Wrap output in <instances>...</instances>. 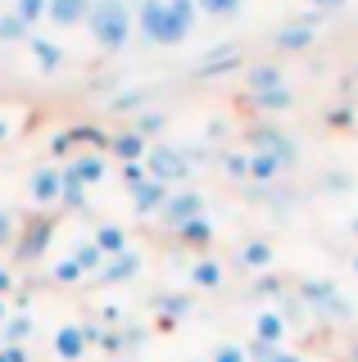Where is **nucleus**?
Here are the masks:
<instances>
[{
	"instance_id": "nucleus-10",
	"label": "nucleus",
	"mask_w": 358,
	"mask_h": 362,
	"mask_svg": "<svg viewBox=\"0 0 358 362\" xmlns=\"http://www.w3.org/2000/svg\"><path fill=\"white\" fill-rule=\"evenodd\" d=\"M59 190H64V168H37L28 177V195L37 204H59Z\"/></svg>"
},
{
	"instance_id": "nucleus-35",
	"label": "nucleus",
	"mask_w": 358,
	"mask_h": 362,
	"mask_svg": "<svg viewBox=\"0 0 358 362\" xmlns=\"http://www.w3.org/2000/svg\"><path fill=\"white\" fill-rule=\"evenodd\" d=\"M59 204L64 209H86V186H77L73 177H64V190H59Z\"/></svg>"
},
{
	"instance_id": "nucleus-41",
	"label": "nucleus",
	"mask_w": 358,
	"mask_h": 362,
	"mask_svg": "<svg viewBox=\"0 0 358 362\" xmlns=\"http://www.w3.org/2000/svg\"><path fill=\"white\" fill-rule=\"evenodd\" d=\"M145 177H150V173H145V163H122V186H127V190L141 186Z\"/></svg>"
},
{
	"instance_id": "nucleus-38",
	"label": "nucleus",
	"mask_w": 358,
	"mask_h": 362,
	"mask_svg": "<svg viewBox=\"0 0 358 362\" xmlns=\"http://www.w3.org/2000/svg\"><path fill=\"white\" fill-rule=\"evenodd\" d=\"M222 168H227V177H250V154H222Z\"/></svg>"
},
{
	"instance_id": "nucleus-53",
	"label": "nucleus",
	"mask_w": 358,
	"mask_h": 362,
	"mask_svg": "<svg viewBox=\"0 0 358 362\" xmlns=\"http://www.w3.org/2000/svg\"><path fill=\"white\" fill-rule=\"evenodd\" d=\"M354 272H358V258H354Z\"/></svg>"
},
{
	"instance_id": "nucleus-16",
	"label": "nucleus",
	"mask_w": 358,
	"mask_h": 362,
	"mask_svg": "<svg viewBox=\"0 0 358 362\" xmlns=\"http://www.w3.org/2000/svg\"><path fill=\"white\" fill-rule=\"evenodd\" d=\"M141 272V254H132V249H122V254H114V258H105V267L96 272L105 286H118V281H132Z\"/></svg>"
},
{
	"instance_id": "nucleus-47",
	"label": "nucleus",
	"mask_w": 358,
	"mask_h": 362,
	"mask_svg": "<svg viewBox=\"0 0 358 362\" xmlns=\"http://www.w3.org/2000/svg\"><path fill=\"white\" fill-rule=\"evenodd\" d=\"M308 5L322 14V9H345V0H308Z\"/></svg>"
},
{
	"instance_id": "nucleus-39",
	"label": "nucleus",
	"mask_w": 358,
	"mask_h": 362,
	"mask_svg": "<svg viewBox=\"0 0 358 362\" xmlns=\"http://www.w3.org/2000/svg\"><path fill=\"white\" fill-rule=\"evenodd\" d=\"M209 362H250V358H245V344H218Z\"/></svg>"
},
{
	"instance_id": "nucleus-3",
	"label": "nucleus",
	"mask_w": 358,
	"mask_h": 362,
	"mask_svg": "<svg viewBox=\"0 0 358 362\" xmlns=\"http://www.w3.org/2000/svg\"><path fill=\"white\" fill-rule=\"evenodd\" d=\"M145 173L173 190V181L191 177V154L177 150V145H150V150H145Z\"/></svg>"
},
{
	"instance_id": "nucleus-50",
	"label": "nucleus",
	"mask_w": 358,
	"mask_h": 362,
	"mask_svg": "<svg viewBox=\"0 0 358 362\" xmlns=\"http://www.w3.org/2000/svg\"><path fill=\"white\" fill-rule=\"evenodd\" d=\"M350 231H354V240H358V218H354V222H350Z\"/></svg>"
},
{
	"instance_id": "nucleus-20",
	"label": "nucleus",
	"mask_w": 358,
	"mask_h": 362,
	"mask_svg": "<svg viewBox=\"0 0 358 362\" xmlns=\"http://www.w3.org/2000/svg\"><path fill=\"white\" fill-rule=\"evenodd\" d=\"M91 240H96V249H100L105 258H114V254H122V249H127V231H122V226H114V222H100Z\"/></svg>"
},
{
	"instance_id": "nucleus-33",
	"label": "nucleus",
	"mask_w": 358,
	"mask_h": 362,
	"mask_svg": "<svg viewBox=\"0 0 358 362\" xmlns=\"http://www.w3.org/2000/svg\"><path fill=\"white\" fill-rule=\"evenodd\" d=\"M50 276H54V281H59V286H77V281H82V276H86V272H82V267H77V263H73V258H59V263H54V267H50Z\"/></svg>"
},
{
	"instance_id": "nucleus-37",
	"label": "nucleus",
	"mask_w": 358,
	"mask_h": 362,
	"mask_svg": "<svg viewBox=\"0 0 358 362\" xmlns=\"http://www.w3.org/2000/svg\"><path fill=\"white\" fill-rule=\"evenodd\" d=\"M109 109H114V113H141L145 109V90H122Z\"/></svg>"
},
{
	"instance_id": "nucleus-51",
	"label": "nucleus",
	"mask_w": 358,
	"mask_h": 362,
	"mask_svg": "<svg viewBox=\"0 0 358 362\" xmlns=\"http://www.w3.org/2000/svg\"><path fill=\"white\" fill-rule=\"evenodd\" d=\"M354 362H358V339H354Z\"/></svg>"
},
{
	"instance_id": "nucleus-13",
	"label": "nucleus",
	"mask_w": 358,
	"mask_h": 362,
	"mask_svg": "<svg viewBox=\"0 0 358 362\" xmlns=\"http://www.w3.org/2000/svg\"><path fill=\"white\" fill-rule=\"evenodd\" d=\"M109 154L118 158V163H145V150H150V141L145 136H137V132H118V136H109V145H105Z\"/></svg>"
},
{
	"instance_id": "nucleus-30",
	"label": "nucleus",
	"mask_w": 358,
	"mask_h": 362,
	"mask_svg": "<svg viewBox=\"0 0 358 362\" xmlns=\"http://www.w3.org/2000/svg\"><path fill=\"white\" fill-rule=\"evenodd\" d=\"M154 303L163 308V326H173L182 313H191V299H186V294H163V299H154Z\"/></svg>"
},
{
	"instance_id": "nucleus-8",
	"label": "nucleus",
	"mask_w": 358,
	"mask_h": 362,
	"mask_svg": "<svg viewBox=\"0 0 358 362\" xmlns=\"http://www.w3.org/2000/svg\"><path fill=\"white\" fill-rule=\"evenodd\" d=\"M250 141H254V150L277 154V158H282V168H295L299 150H295V141H290L286 132H277V127H254V132H250Z\"/></svg>"
},
{
	"instance_id": "nucleus-5",
	"label": "nucleus",
	"mask_w": 358,
	"mask_h": 362,
	"mask_svg": "<svg viewBox=\"0 0 358 362\" xmlns=\"http://www.w3.org/2000/svg\"><path fill=\"white\" fill-rule=\"evenodd\" d=\"M159 218H163L168 231H177V226L191 222V218H204V195H200V190H168Z\"/></svg>"
},
{
	"instance_id": "nucleus-25",
	"label": "nucleus",
	"mask_w": 358,
	"mask_h": 362,
	"mask_svg": "<svg viewBox=\"0 0 358 362\" xmlns=\"http://www.w3.org/2000/svg\"><path fill=\"white\" fill-rule=\"evenodd\" d=\"M286 168H282V158L277 154H263V150H250V177L254 181H277Z\"/></svg>"
},
{
	"instance_id": "nucleus-4",
	"label": "nucleus",
	"mask_w": 358,
	"mask_h": 362,
	"mask_svg": "<svg viewBox=\"0 0 358 362\" xmlns=\"http://www.w3.org/2000/svg\"><path fill=\"white\" fill-rule=\"evenodd\" d=\"M50 235H54V218H46V213H32V218H23V226H18V240H14V258H18V263H37V258L50 249Z\"/></svg>"
},
{
	"instance_id": "nucleus-45",
	"label": "nucleus",
	"mask_w": 358,
	"mask_h": 362,
	"mask_svg": "<svg viewBox=\"0 0 358 362\" xmlns=\"http://www.w3.org/2000/svg\"><path fill=\"white\" fill-rule=\"evenodd\" d=\"M272 362H308L304 354H295V349H277V358Z\"/></svg>"
},
{
	"instance_id": "nucleus-1",
	"label": "nucleus",
	"mask_w": 358,
	"mask_h": 362,
	"mask_svg": "<svg viewBox=\"0 0 358 362\" xmlns=\"http://www.w3.org/2000/svg\"><path fill=\"white\" fill-rule=\"evenodd\" d=\"M86 28H91V37L100 50H109V54H118L122 45L132 41V9H127V0H91V18H86Z\"/></svg>"
},
{
	"instance_id": "nucleus-29",
	"label": "nucleus",
	"mask_w": 358,
	"mask_h": 362,
	"mask_svg": "<svg viewBox=\"0 0 358 362\" xmlns=\"http://www.w3.org/2000/svg\"><path fill=\"white\" fill-rule=\"evenodd\" d=\"M69 258H73V263L82 267V272H100V267H105V254L96 249V240H82V245H77Z\"/></svg>"
},
{
	"instance_id": "nucleus-28",
	"label": "nucleus",
	"mask_w": 358,
	"mask_h": 362,
	"mask_svg": "<svg viewBox=\"0 0 358 362\" xmlns=\"http://www.w3.org/2000/svg\"><path fill=\"white\" fill-rule=\"evenodd\" d=\"M195 9L209 18H236L245 9V0H195Z\"/></svg>"
},
{
	"instance_id": "nucleus-24",
	"label": "nucleus",
	"mask_w": 358,
	"mask_h": 362,
	"mask_svg": "<svg viewBox=\"0 0 358 362\" xmlns=\"http://www.w3.org/2000/svg\"><path fill=\"white\" fill-rule=\"evenodd\" d=\"M222 263H214V258H200V263H191V286L195 290H222Z\"/></svg>"
},
{
	"instance_id": "nucleus-2",
	"label": "nucleus",
	"mask_w": 358,
	"mask_h": 362,
	"mask_svg": "<svg viewBox=\"0 0 358 362\" xmlns=\"http://www.w3.org/2000/svg\"><path fill=\"white\" fill-rule=\"evenodd\" d=\"M137 32L150 45H177V41H186V32L173 23V14H168V0H141V9H137Z\"/></svg>"
},
{
	"instance_id": "nucleus-19",
	"label": "nucleus",
	"mask_w": 358,
	"mask_h": 362,
	"mask_svg": "<svg viewBox=\"0 0 358 362\" xmlns=\"http://www.w3.org/2000/svg\"><path fill=\"white\" fill-rule=\"evenodd\" d=\"M236 64H241V50H236V45H222V50L204 54V64H200L195 73H200V77H222V73H231Z\"/></svg>"
},
{
	"instance_id": "nucleus-22",
	"label": "nucleus",
	"mask_w": 358,
	"mask_h": 362,
	"mask_svg": "<svg viewBox=\"0 0 358 362\" xmlns=\"http://www.w3.org/2000/svg\"><path fill=\"white\" fill-rule=\"evenodd\" d=\"M236 263H241V267H250V272L272 267V245H267V240H245V245H241V254H236Z\"/></svg>"
},
{
	"instance_id": "nucleus-26",
	"label": "nucleus",
	"mask_w": 358,
	"mask_h": 362,
	"mask_svg": "<svg viewBox=\"0 0 358 362\" xmlns=\"http://www.w3.org/2000/svg\"><path fill=\"white\" fill-rule=\"evenodd\" d=\"M250 105L263 113H286L295 105V95H290V86H277V90H263V95H250Z\"/></svg>"
},
{
	"instance_id": "nucleus-40",
	"label": "nucleus",
	"mask_w": 358,
	"mask_h": 362,
	"mask_svg": "<svg viewBox=\"0 0 358 362\" xmlns=\"http://www.w3.org/2000/svg\"><path fill=\"white\" fill-rule=\"evenodd\" d=\"M245 358H250V362H272L277 349H272V344H259V339H250V344H245Z\"/></svg>"
},
{
	"instance_id": "nucleus-46",
	"label": "nucleus",
	"mask_w": 358,
	"mask_h": 362,
	"mask_svg": "<svg viewBox=\"0 0 358 362\" xmlns=\"http://www.w3.org/2000/svg\"><path fill=\"white\" fill-rule=\"evenodd\" d=\"M14 132H18V127H14V118H5V113H0V145H5Z\"/></svg>"
},
{
	"instance_id": "nucleus-42",
	"label": "nucleus",
	"mask_w": 358,
	"mask_h": 362,
	"mask_svg": "<svg viewBox=\"0 0 358 362\" xmlns=\"http://www.w3.org/2000/svg\"><path fill=\"white\" fill-rule=\"evenodd\" d=\"M0 362H32L23 344H0Z\"/></svg>"
},
{
	"instance_id": "nucleus-36",
	"label": "nucleus",
	"mask_w": 358,
	"mask_h": 362,
	"mask_svg": "<svg viewBox=\"0 0 358 362\" xmlns=\"http://www.w3.org/2000/svg\"><path fill=\"white\" fill-rule=\"evenodd\" d=\"M18 226H23V218H18V213H9V209H0V249H5V245H14V240H18Z\"/></svg>"
},
{
	"instance_id": "nucleus-9",
	"label": "nucleus",
	"mask_w": 358,
	"mask_h": 362,
	"mask_svg": "<svg viewBox=\"0 0 358 362\" xmlns=\"http://www.w3.org/2000/svg\"><path fill=\"white\" fill-rule=\"evenodd\" d=\"M50 349H54V358H59V362H77V358L86 354V349H91V344H86V331H82V322H64L59 331H54Z\"/></svg>"
},
{
	"instance_id": "nucleus-21",
	"label": "nucleus",
	"mask_w": 358,
	"mask_h": 362,
	"mask_svg": "<svg viewBox=\"0 0 358 362\" xmlns=\"http://www.w3.org/2000/svg\"><path fill=\"white\" fill-rule=\"evenodd\" d=\"M28 50L37 54L41 73H59V68H64V50L54 41H46V37H28Z\"/></svg>"
},
{
	"instance_id": "nucleus-17",
	"label": "nucleus",
	"mask_w": 358,
	"mask_h": 362,
	"mask_svg": "<svg viewBox=\"0 0 358 362\" xmlns=\"http://www.w3.org/2000/svg\"><path fill=\"white\" fill-rule=\"evenodd\" d=\"M277 86H286V77H282V68H277V64L245 68V90H250V95H263V90H277Z\"/></svg>"
},
{
	"instance_id": "nucleus-32",
	"label": "nucleus",
	"mask_w": 358,
	"mask_h": 362,
	"mask_svg": "<svg viewBox=\"0 0 358 362\" xmlns=\"http://www.w3.org/2000/svg\"><path fill=\"white\" fill-rule=\"evenodd\" d=\"M46 5H50V0H14V14H18V18H23L28 28H32V23H41V18H46Z\"/></svg>"
},
{
	"instance_id": "nucleus-49",
	"label": "nucleus",
	"mask_w": 358,
	"mask_h": 362,
	"mask_svg": "<svg viewBox=\"0 0 358 362\" xmlns=\"http://www.w3.org/2000/svg\"><path fill=\"white\" fill-rule=\"evenodd\" d=\"M5 317H9V303H5V299H0V326H5Z\"/></svg>"
},
{
	"instance_id": "nucleus-15",
	"label": "nucleus",
	"mask_w": 358,
	"mask_h": 362,
	"mask_svg": "<svg viewBox=\"0 0 358 362\" xmlns=\"http://www.w3.org/2000/svg\"><path fill=\"white\" fill-rule=\"evenodd\" d=\"M254 339L259 344H272V349H286V317L282 308H263L254 317Z\"/></svg>"
},
{
	"instance_id": "nucleus-44",
	"label": "nucleus",
	"mask_w": 358,
	"mask_h": 362,
	"mask_svg": "<svg viewBox=\"0 0 358 362\" xmlns=\"http://www.w3.org/2000/svg\"><path fill=\"white\" fill-rule=\"evenodd\" d=\"M9 290H14V272H9V267H0V299H5Z\"/></svg>"
},
{
	"instance_id": "nucleus-14",
	"label": "nucleus",
	"mask_w": 358,
	"mask_h": 362,
	"mask_svg": "<svg viewBox=\"0 0 358 362\" xmlns=\"http://www.w3.org/2000/svg\"><path fill=\"white\" fill-rule=\"evenodd\" d=\"M127 195H132V209H137L141 218H150V213H159V209H163L168 186H163V181H154V177H145L141 186H132V190H127Z\"/></svg>"
},
{
	"instance_id": "nucleus-11",
	"label": "nucleus",
	"mask_w": 358,
	"mask_h": 362,
	"mask_svg": "<svg viewBox=\"0 0 358 362\" xmlns=\"http://www.w3.org/2000/svg\"><path fill=\"white\" fill-rule=\"evenodd\" d=\"M313 41H318V18H313V14L299 18V23H290V28H282V32L272 37L277 50H308Z\"/></svg>"
},
{
	"instance_id": "nucleus-31",
	"label": "nucleus",
	"mask_w": 358,
	"mask_h": 362,
	"mask_svg": "<svg viewBox=\"0 0 358 362\" xmlns=\"http://www.w3.org/2000/svg\"><path fill=\"white\" fill-rule=\"evenodd\" d=\"M32 28L18 14H0V41H28Z\"/></svg>"
},
{
	"instance_id": "nucleus-27",
	"label": "nucleus",
	"mask_w": 358,
	"mask_h": 362,
	"mask_svg": "<svg viewBox=\"0 0 358 362\" xmlns=\"http://www.w3.org/2000/svg\"><path fill=\"white\" fill-rule=\"evenodd\" d=\"M168 14H173V23L191 37L195 32V23H200V9H195V0H168Z\"/></svg>"
},
{
	"instance_id": "nucleus-43",
	"label": "nucleus",
	"mask_w": 358,
	"mask_h": 362,
	"mask_svg": "<svg viewBox=\"0 0 358 362\" xmlns=\"http://www.w3.org/2000/svg\"><path fill=\"white\" fill-rule=\"evenodd\" d=\"M327 122H331V127H350V122H354V109H331Z\"/></svg>"
},
{
	"instance_id": "nucleus-18",
	"label": "nucleus",
	"mask_w": 358,
	"mask_h": 362,
	"mask_svg": "<svg viewBox=\"0 0 358 362\" xmlns=\"http://www.w3.org/2000/svg\"><path fill=\"white\" fill-rule=\"evenodd\" d=\"M173 235L182 245H191V249H209V245H214V222H209V218H191V222L177 226Z\"/></svg>"
},
{
	"instance_id": "nucleus-34",
	"label": "nucleus",
	"mask_w": 358,
	"mask_h": 362,
	"mask_svg": "<svg viewBox=\"0 0 358 362\" xmlns=\"http://www.w3.org/2000/svg\"><path fill=\"white\" fill-rule=\"evenodd\" d=\"M132 132L150 141L154 132H163V113H159V109H150V113H137V122H132Z\"/></svg>"
},
{
	"instance_id": "nucleus-52",
	"label": "nucleus",
	"mask_w": 358,
	"mask_h": 362,
	"mask_svg": "<svg viewBox=\"0 0 358 362\" xmlns=\"http://www.w3.org/2000/svg\"><path fill=\"white\" fill-rule=\"evenodd\" d=\"M354 82H358V68H354Z\"/></svg>"
},
{
	"instance_id": "nucleus-48",
	"label": "nucleus",
	"mask_w": 358,
	"mask_h": 362,
	"mask_svg": "<svg viewBox=\"0 0 358 362\" xmlns=\"http://www.w3.org/2000/svg\"><path fill=\"white\" fill-rule=\"evenodd\" d=\"M327 186H331V190H345V186H350V177H345V173H331Z\"/></svg>"
},
{
	"instance_id": "nucleus-23",
	"label": "nucleus",
	"mask_w": 358,
	"mask_h": 362,
	"mask_svg": "<svg viewBox=\"0 0 358 362\" xmlns=\"http://www.w3.org/2000/svg\"><path fill=\"white\" fill-rule=\"evenodd\" d=\"M32 313H9L5 326H0V344H23V339H32Z\"/></svg>"
},
{
	"instance_id": "nucleus-6",
	"label": "nucleus",
	"mask_w": 358,
	"mask_h": 362,
	"mask_svg": "<svg viewBox=\"0 0 358 362\" xmlns=\"http://www.w3.org/2000/svg\"><path fill=\"white\" fill-rule=\"evenodd\" d=\"M299 299H304L313 313H327V317H335V322L350 317V303L340 299V290H335L331 281H304V286H299Z\"/></svg>"
},
{
	"instance_id": "nucleus-12",
	"label": "nucleus",
	"mask_w": 358,
	"mask_h": 362,
	"mask_svg": "<svg viewBox=\"0 0 358 362\" xmlns=\"http://www.w3.org/2000/svg\"><path fill=\"white\" fill-rule=\"evenodd\" d=\"M46 18L54 28H82V23L91 18V0H50Z\"/></svg>"
},
{
	"instance_id": "nucleus-7",
	"label": "nucleus",
	"mask_w": 358,
	"mask_h": 362,
	"mask_svg": "<svg viewBox=\"0 0 358 362\" xmlns=\"http://www.w3.org/2000/svg\"><path fill=\"white\" fill-rule=\"evenodd\" d=\"M64 177H73L77 186H100V181L109 177V158L91 150V154H73L69 163H64Z\"/></svg>"
}]
</instances>
